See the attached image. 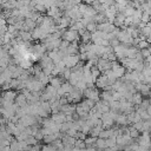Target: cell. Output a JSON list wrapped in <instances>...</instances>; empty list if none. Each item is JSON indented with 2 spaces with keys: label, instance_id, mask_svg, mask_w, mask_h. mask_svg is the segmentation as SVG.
<instances>
[{
  "label": "cell",
  "instance_id": "obj_1",
  "mask_svg": "<svg viewBox=\"0 0 151 151\" xmlns=\"http://www.w3.org/2000/svg\"><path fill=\"white\" fill-rule=\"evenodd\" d=\"M63 60L65 61L66 67L72 68L73 66H76V65H77V64L80 61V57H79V54H70V55L65 57Z\"/></svg>",
  "mask_w": 151,
  "mask_h": 151
},
{
  "label": "cell",
  "instance_id": "obj_2",
  "mask_svg": "<svg viewBox=\"0 0 151 151\" xmlns=\"http://www.w3.org/2000/svg\"><path fill=\"white\" fill-rule=\"evenodd\" d=\"M79 33H78V31H74V29H67V31H65L64 32V34H63V38L61 39H64V40H67V41H70V42H72V41H74V40H78L79 39Z\"/></svg>",
  "mask_w": 151,
  "mask_h": 151
},
{
  "label": "cell",
  "instance_id": "obj_3",
  "mask_svg": "<svg viewBox=\"0 0 151 151\" xmlns=\"http://www.w3.org/2000/svg\"><path fill=\"white\" fill-rule=\"evenodd\" d=\"M96 85H97V87L98 88H105L107 85H110V83H109V77L104 73V74H100L99 77H98V79H97V81H96Z\"/></svg>",
  "mask_w": 151,
  "mask_h": 151
},
{
  "label": "cell",
  "instance_id": "obj_4",
  "mask_svg": "<svg viewBox=\"0 0 151 151\" xmlns=\"http://www.w3.org/2000/svg\"><path fill=\"white\" fill-rule=\"evenodd\" d=\"M64 83H66V81H65V79H64L63 76H61V77H58V76H57V77H52V78H51V81H50V84L53 85V86L57 87V88H59Z\"/></svg>",
  "mask_w": 151,
  "mask_h": 151
},
{
  "label": "cell",
  "instance_id": "obj_5",
  "mask_svg": "<svg viewBox=\"0 0 151 151\" xmlns=\"http://www.w3.org/2000/svg\"><path fill=\"white\" fill-rule=\"evenodd\" d=\"M15 103H17L20 107H25V106L28 105V103H27V97H26L24 93H19V94L17 96V98H15Z\"/></svg>",
  "mask_w": 151,
  "mask_h": 151
},
{
  "label": "cell",
  "instance_id": "obj_6",
  "mask_svg": "<svg viewBox=\"0 0 151 151\" xmlns=\"http://www.w3.org/2000/svg\"><path fill=\"white\" fill-rule=\"evenodd\" d=\"M100 99L103 101H112L113 100V91H103V93H100Z\"/></svg>",
  "mask_w": 151,
  "mask_h": 151
},
{
  "label": "cell",
  "instance_id": "obj_7",
  "mask_svg": "<svg viewBox=\"0 0 151 151\" xmlns=\"http://www.w3.org/2000/svg\"><path fill=\"white\" fill-rule=\"evenodd\" d=\"M71 18L70 17H63L60 20H59V24H58V26L60 27V28H67V27H70V25H71Z\"/></svg>",
  "mask_w": 151,
  "mask_h": 151
},
{
  "label": "cell",
  "instance_id": "obj_8",
  "mask_svg": "<svg viewBox=\"0 0 151 151\" xmlns=\"http://www.w3.org/2000/svg\"><path fill=\"white\" fill-rule=\"evenodd\" d=\"M17 96H18V94L15 93V91H12V90L4 91V93H2V98L7 99V100H13V101H15Z\"/></svg>",
  "mask_w": 151,
  "mask_h": 151
},
{
  "label": "cell",
  "instance_id": "obj_9",
  "mask_svg": "<svg viewBox=\"0 0 151 151\" xmlns=\"http://www.w3.org/2000/svg\"><path fill=\"white\" fill-rule=\"evenodd\" d=\"M61 140H63L64 145H71V146H74L77 138H76V137H71V136H68V134H65V137H64Z\"/></svg>",
  "mask_w": 151,
  "mask_h": 151
},
{
  "label": "cell",
  "instance_id": "obj_10",
  "mask_svg": "<svg viewBox=\"0 0 151 151\" xmlns=\"http://www.w3.org/2000/svg\"><path fill=\"white\" fill-rule=\"evenodd\" d=\"M96 147L99 149V150H105V149L107 147V142H106V139L98 137V138H97V142H96Z\"/></svg>",
  "mask_w": 151,
  "mask_h": 151
},
{
  "label": "cell",
  "instance_id": "obj_11",
  "mask_svg": "<svg viewBox=\"0 0 151 151\" xmlns=\"http://www.w3.org/2000/svg\"><path fill=\"white\" fill-rule=\"evenodd\" d=\"M142 93L140 92H136L134 94H133V99H132V104L133 105H140L142 104V101H143V98H142Z\"/></svg>",
  "mask_w": 151,
  "mask_h": 151
},
{
  "label": "cell",
  "instance_id": "obj_12",
  "mask_svg": "<svg viewBox=\"0 0 151 151\" xmlns=\"http://www.w3.org/2000/svg\"><path fill=\"white\" fill-rule=\"evenodd\" d=\"M60 12H63L60 8H58L57 6H52L51 8H48V9H47V15L53 18L54 15H57V14H58V13H60Z\"/></svg>",
  "mask_w": 151,
  "mask_h": 151
},
{
  "label": "cell",
  "instance_id": "obj_13",
  "mask_svg": "<svg viewBox=\"0 0 151 151\" xmlns=\"http://www.w3.org/2000/svg\"><path fill=\"white\" fill-rule=\"evenodd\" d=\"M20 37L22 38L24 41H31L33 38H32V32H28V31H20Z\"/></svg>",
  "mask_w": 151,
  "mask_h": 151
},
{
  "label": "cell",
  "instance_id": "obj_14",
  "mask_svg": "<svg viewBox=\"0 0 151 151\" xmlns=\"http://www.w3.org/2000/svg\"><path fill=\"white\" fill-rule=\"evenodd\" d=\"M81 42H84V44H87V42H91L92 41V33L91 32H88V31H86L81 37Z\"/></svg>",
  "mask_w": 151,
  "mask_h": 151
},
{
  "label": "cell",
  "instance_id": "obj_15",
  "mask_svg": "<svg viewBox=\"0 0 151 151\" xmlns=\"http://www.w3.org/2000/svg\"><path fill=\"white\" fill-rule=\"evenodd\" d=\"M57 139V137H55V133H52V134H46L45 137H44V142L46 143V144H51L52 142H54Z\"/></svg>",
  "mask_w": 151,
  "mask_h": 151
},
{
  "label": "cell",
  "instance_id": "obj_16",
  "mask_svg": "<svg viewBox=\"0 0 151 151\" xmlns=\"http://www.w3.org/2000/svg\"><path fill=\"white\" fill-rule=\"evenodd\" d=\"M113 72L116 73V76H117V78H118V79H120V78H123V77L125 76V68H124L123 66L118 67V68H117V70H114Z\"/></svg>",
  "mask_w": 151,
  "mask_h": 151
},
{
  "label": "cell",
  "instance_id": "obj_17",
  "mask_svg": "<svg viewBox=\"0 0 151 151\" xmlns=\"http://www.w3.org/2000/svg\"><path fill=\"white\" fill-rule=\"evenodd\" d=\"M140 131L139 130H137L136 127H133V125L132 126H130V136L132 137V138H138L139 136H140V133H139Z\"/></svg>",
  "mask_w": 151,
  "mask_h": 151
},
{
  "label": "cell",
  "instance_id": "obj_18",
  "mask_svg": "<svg viewBox=\"0 0 151 151\" xmlns=\"http://www.w3.org/2000/svg\"><path fill=\"white\" fill-rule=\"evenodd\" d=\"M134 11H136V8H134L133 6H126V9H125L124 14H125L126 17H131V15L134 14Z\"/></svg>",
  "mask_w": 151,
  "mask_h": 151
},
{
  "label": "cell",
  "instance_id": "obj_19",
  "mask_svg": "<svg viewBox=\"0 0 151 151\" xmlns=\"http://www.w3.org/2000/svg\"><path fill=\"white\" fill-rule=\"evenodd\" d=\"M78 47L79 46H74L73 44H71L67 48V53L68 54H78Z\"/></svg>",
  "mask_w": 151,
  "mask_h": 151
},
{
  "label": "cell",
  "instance_id": "obj_20",
  "mask_svg": "<svg viewBox=\"0 0 151 151\" xmlns=\"http://www.w3.org/2000/svg\"><path fill=\"white\" fill-rule=\"evenodd\" d=\"M74 147H79V149H86V143H85V140L77 139V140H76V144H74Z\"/></svg>",
  "mask_w": 151,
  "mask_h": 151
},
{
  "label": "cell",
  "instance_id": "obj_21",
  "mask_svg": "<svg viewBox=\"0 0 151 151\" xmlns=\"http://www.w3.org/2000/svg\"><path fill=\"white\" fill-rule=\"evenodd\" d=\"M86 29L88 31V32H91V33H94L98 28H97V24L96 22H91V24H88L87 26H86Z\"/></svg>",
  "mask_w": 151,
  "mask_h": 151
},
{
  "label": "cell",
  "instance_id": "obj_22",
  "mask_svg": "<svg viewBox=\"0 0 151 151\" xmlns=\"http://www.w3.org/2000/svg\"><path fill=\"white\" fill-rule=\"evenodd\" d=\"M137 47H138L139 50H143V48H147V47H150V44H149V41H147V40H140Z\"/></svg>",
  "mask_w": 151,
  "mask_h": 151
},
{
  "label": "cell",
  "instance_id": "obj_23",
  "mask_svg": "<svg viewBox=\"0 0 151 151\" xmlns=\"http://www.w3.org/2000/svg\"><path fill=\"white\" fill-rule=\"evenodd\" d=\"M143 22H145V24H147V22H150L151 21V15L150 14H147L146 12H143V15H142V19H140Z\"/></svg>",
  "mask_w": 151,
  "mask_h": 151
},
{
  "label": "cell",
  "instance_id": "obj_24",
  "mask_svg": "<svg viewBox=\"0 0 151 151\" xmlns=\"http://www.w3.org/2000/svg\"><path fill=\"white\" fill-rule=\"evenodd\" d=\"M87 7H88V5H87V4H85V2H81L80 5H78V8H79V11H80L83 14H85V13H86Z\"/></svg>",
  "mask_w": 151,
  "mask_h": 151
},
{
  "label": "cell",
  "instance_id": "obj_25",
  "mask_svg": "<svg viewBox=\"0 0 151 151\" xmlns=\"http://www.w3.org/2000/svg\"><path fill=\"white\" fill-rule=\"evenodd\" d=\"M133 127H136L137 130H139L140 132H143V127H144V120H140L138 123H134L133 124Z\"/></svg>",
  "mask_w": 151,
  "mask_h": 151
},
{
  "label": "cell",
  "instance_id": "obj_26",
  "mask_svg": "<svg viewBox=\"0 0 151 151\" xmlns=\"http://www.w3.org/2000/svg\"><path fill=\"white\" fill-rule=\"evenodd\" d=\"M122 42H120V40L118 39V38H114V39H112V40H110V45L112 46V47H117V46H119Z\"/></svg>",
  "mask_w": 151,
  "mask_h": 151
},
{
  "label": "cell",
  "instance_id": "obj_27",
  "mask_svg": "<svg viewBox=\"0 0 151 151\" xmlns=\"http://www.w3.org/2000/svg\"><path fill=\"white\" fill-rule=\"evenodd\" d=\"M77 139H81V140H85L87 137H86V133H84L83 131H78L77 132V136H76Z\"/></svg>",
  "mask_w": 151,
  "mask_h": 151
},
{
  "label": "cell",
  "instance_id": "obj_28",
  "mask_svg": "<svg viewBox=\"0 0 151 151\" xmlns=\"http://www.w3.org/2000/svg\"><path fill=\"white\" fill-rule=\"evenodd\" d=\"M107 60H110V61H116V60H118V58H117V54H116L114 52H111V53H109V58H107Z\"/></svg>",
  "mask_w": 151,
  "mask_h": 151
},
{
  "label": "cell",
  "instance_id": "obj_29",
  "mask_svg": "<svg viewBox=\"0 0 151 151\" xmlns=\"http://www.w3.org/2000/svg\"><path fill=\"white\" fill-rule=\"evenodd\" d=\"M28 151H41V146H39L38 144L37 145H33V146H31V149Z\"/></svg>",
  "mask_w": 151,
  "mask_h": 151
},
{
  "label": "cell",
  "instance_id": "obj_30",
  "mask_svg": "<svg viewBox=\"0 0 151 151\" xmlns=\"http://www.w3.org/2000/svg\"><path fill=\"white\" fill-rule=\"evenodd\" d=\"M105 4H107L109 6H112V5H116V0H106Z\"/></svg>",
  "mask_w": 151,
  "mask_h": 151
},
{
  "label": "cell",
  "instance_id": "obj_31",
  "mask_svg": "<svg viewBox=\"0 0 151 151\" xmlns=\"http://www.w3.org/2000/svg\"><path fill=\"white\" fill-rule=\"evenodd\" d=\"M1 151H11V146L7 145V146H1Z\"/></svg>",
  "mask_w": 151,
  "mask_h": 151
},
{
  "label": "cell",
  "instance_id": "obj_32",
  "mask_svg": "<svg viewBox=\"0 0 151 151\" xmlns=\"http://www.w3.org/2000/svg\"><path fill=\"white\" fill-rule=\"evenodd\" d=\"M9 0H0V2H1V5H5L6 2H8Z\"/></svg>",
  "mask_w": 151,
  "mask_h": 151
},
{
  "label": "cell",
  "instance_id": "obj_33",
  "mask_svg": "<svg viewBox=\"0 0 151 151\" xmlns=\"http://www.w3.org/2000/svg\"><path fill=\"white\" fill-rule=\"evenodd\" d=\"M98 1H99L100 4H105V1H106V0H98Z\"/></svg>",
  "mask_w": 151,
  "mask_h": 151
},
{
  "label": "cell",
  "instance_id": "obj_34",
  "mask_svg": "<svg viewBox=\"0 0 151 151\" xmlns=\"http://www.w3.org/2000/svg\"><path fill=\"white\" fill-rule=\"evenodd\" d=\"M149 96H150V97H151V91H150V94H149Z\"/></svg>",
  "mask_w": 151,
  "mask_h": 151
}]
</instances>
